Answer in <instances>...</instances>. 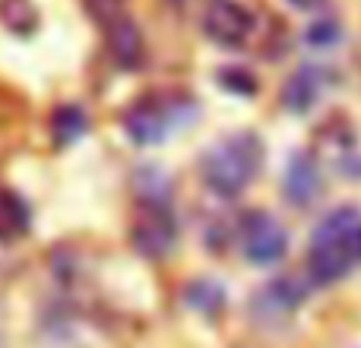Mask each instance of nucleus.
Masks as SVG:
<instances>
[{
    "label": "nucleus",
    "mask_w": 361,
    "mask_h": 348,
    "mask_svg": "<svg viewBox=\"0 0 361 348\" xmlns=\"http://www.w3.org/2000/svg\"><path fill=\"white\" fill-rule=\"evenodd\" d=\"M361 266V209L336 206L317 222L307 247V273L317 285H333Z\"/></svg>",
    "instance_id": "obj_1"
},
{
    "label": "nucleus",
    "mask_w": 361,
    "mask_h": 348,
    "mask_svg": "<svg viewBox=\"0 0 361 348\" xmlns=\"http://www.w3.org/2000/svg\"><path fill=\"white\" fill-rule=\"evenodd\" d=\"M263 139L254 130H241L212 143L200 159V178L209 193L235 199L263 168Z\"/></svg>",
    "instance_id": "obj_2"
},
{
    "label": "nucleus",
    "mask_w": 361,
    "mask_h": 348,
    "mask_svg": "<svg viewBox=\"0 0 361 348\" xmlns=\"http://www.w3.org/2000/svg\"><path fill=\"white\" fill-rule=\"evenodd\" d=\"M200 114V105L187 92H169V89H156L146 92L124 111V130L130 143L137 146H159L165 143L169 133L178 127L190 124Z\"/></svg>",
    "instance_id": "obj_3"
},
{
    "label": "nucleus",
    "mask_w": 361,
    "mask_h": 348,
    "mask_svg": "<svg viewBox=\"0 0 361 348\" xmlns=\"http://www.w3.org/2000/svg\"><path fill=\"white\" fill-rule=\"evenodd\" d=\"M130 244L146 260H162L178 244V218L171 203H137L130 225Z\"/></svg>",
    "instance_id": "obj_4"
},
{
    "label": "nucleus",
    "mask_w": 361,
    "mask_h": 348,
    "mask_svg": "<svg viewBox=\"0 0 361 348\" xmlns=\"http://www.w3.org/2000/svg\"><path fill=\"white\" fill-rule=\"evenodd\" d=\"M241 247L254 266H273L288 250V231L269 212L254 209L241 218Z\"/></svg>",
    "instance_id": "obj_5"
},
{
    "label": "nucleus",
    "mask_w": 361,
    "mask_h": 348,
    "mask_svg": "<svg viewBox=\"0 0 361 348\" xmlns=\"http://www.w3.org/2000/svg\"><path fill=\"white\" fill-rule=\"evenodd\" d=\"M203 32L212 44L241 48L254 32V13L238 0H209L203 10Z\"/></svg>",
    "instance_id": "obj_6"
},
{
    "label": "nucleus",
    "mask_w": 361,
    "mask_h": 348,
    "mask_svg": "<svg viewBox=\"0 0 361 348\" xmlns=\"http://www.w3.org/2000/svg\"><path fill=\"white\" fill-rule=\"evenodd\" d=\"M307 298V285L295 275H279V279L267 282L254 298V313L260 320H279L295 313Z\"/></svg>",
    "instance_id": "obj_7"
},
{
    "label": "nucleus",
    "mask_w": 361,
    "mask_h": 348,
    "mask_svg": "<svg viewBox=\"0 0 361 348\" xmlns=\"http://www.w3.org/2000/svg\"><path fill=\"white\" fill-rule=\"evenodd\" d=\"M102 29H105L108 54L121 70H137L143 63V32L127 13L111 16L108 23H102Z\"/></svg>",
    "instance_id": "obj_8"
},
{
    "label": "nucleus",
    "mask_w": 361,
    "mask_h": 348,
    "mask_svg": "<svg viewBox=\"0 0 361 348\" xmlns=\"http://www.w3.org/2000/svg\"><path fill=\"white\" fill-rule=\"evenodd\" d=\"M320 165L311 152H295L292 162L286 168V178H282V193L292 206H307L320 197Z\"/></svg>",
    "instance_id": "obj_9"
},
{
    "label": "nucleus",
    "mask_w": 361,
    "mask_h": 348,
    "mask_svg": "<svg viewBox=\"0 0 361 348\" xmlns=\"http://www.w3.org/2000/svg\"><path fill=\"white\" fill-rule=\"evenodd\" d=\"M320 92H324V70L307 63V67L295 70V73L288 76L286 89H282V105L292 114H305L307 108L320 99Z\"/></svg>",
    "instance_id": "obj_10"
},
{
    "label": "nucleus",
    "mask_w": 361,
    "mask_h": 348,
    "mask_svg": "<svg viewBox=\"0 0 361 348\" xmlns=\"http://www.w3.org/2000/svg\"><path fill=\"white\" fill-rule=\"evenodd\" d=\"M225 301H228L225 285H219V282L209 279V275L190 279L184 285V304L190 307V311L203 313V317H219V313L225 311Z\"/></svg>",
    "instance_id": "obj_11"
},
{
    "label": "nucleus",
    "mask_w": 361,
    "mask_h": 348,
    "mask_svg": "<svg viewBox=\"0 0 361 348\" xmlns=\"http://www.w3.org/2000/svg\"><path fill=\"white\" fill-rule=\"evenodd\" d=\"M32 212L16 190H0V241H19L29 235Z\"/></svg>",
    "instance_id": "obj_12"
},
{
    "label": "nucleus",
    "mask_w": 361,
    "mask_h": 348,
    "mask_svg": "<svg viewBox=\"0 0 361 348\" xmlns=\"http://www.w3.org/2000/svg\"><path fill=\"white\" fill-rule=\"evenodd\" d=\"M89 130V118L80 105H57L51 111V137L54 146H73L76 139H82Z\"/></svg>",
    "instance_id": "obj_13"
},
{
    "label": "nucleus",
    "mask_w": 361,
    "mask_h": 348,
    "mask_svg": "<svg viewBox=\"0 0 361 348\" xmlns=\"http://www.w3.org/2000/svg\"><path fill=\"white\" fill-rule=\"evenodd\" d=\"M133 193H137V203H171L175 184L156 165H140L133 171Z\"/></svg>",
    "instance_id": "obj_14"
},
{
    "label": "nucleus",
    "mask_w": 361,
    "mask_h": 348,
    "mask_svg": "<svg viewBox=\"0 0 361 348\" xmlns=\"http://www.w3.org/2000/svg\"><path fill=\"white\" fill-rule=\"evenodd\" d=\"M0 23L13 35H32L38 29V10L32 0H0Z\"/></svg>",
    "instance_id": "obj_15"
},
{
    "label": "nucleus",
    "mask_w": 361,
    "mask_h": 348,
    "mask_svg": "<svg viewBox=\"0 0 361 348\" xmlns=\"http://www.w3.org/2000/svg\"><path fill=\"white\" fill-rule=\"evenodd\" d=\"M216 80H219V86H222L225 92H231V95H244V99L257 95V76L250 73L247 67L228 63V67L216 70Z\"/></svg>",
    "instance_id": "obj_16"
},
{
    "label": "nucleus",
    "mask_w": 361,
    "mask_h": 348,
    "mask_svg": "<svg viewBox=\"0 0 361 348\" xmlns=\"http://www.w3.org/2000/svg\"><path fill=\"white\" fill-rule=\"evenodd\" d=\"M339 38H343V25H339L336 19H330V16L311 23L307 25V32H305V42L314 44V48H333Z\"/></svg>",
    "instance_id": "obj_17"
},
{
    "label": "nucleus",
    "mask_w": 361,
    "mask_h": 348,
    "mask_svg": "<svg viewBox=\"0 0 361 348\" xmlns=\"http://www.w3.org/2000/svg\"><path fill=\"white\" fill-rule=\"evenodd\" d=\"M292 6H298V10H314V6H320L324 0H288Z\"/></svg>",
    "instance_id": "obj_18"
}]
</instances>
